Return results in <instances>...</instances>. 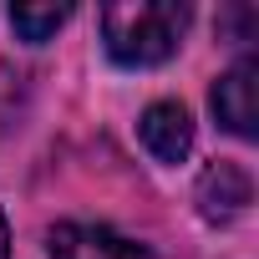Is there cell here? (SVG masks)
<instances>
[{"instance_id":"5","label":"cell","mask_w":259,"mask_h":259,"mask_svg":"<svg viewBox=\"0 0 259 259\" xmlns=\"http://www.w3.org/2000/svg\"><path fill=\"white\" fill-rule=\"evenodd\" d=\"M138 138L158 163H183L193 153V117L183 102H153L138 122Z\"/></svg>"},{"instance_id":"3","label":"cell","mask_w":259,"mask_h":259,"mask_svg":"<svg viewBox=\"0 0 259 259\" xmlns=\"http://www.w3.org/2000/svg\"><path fill=\"white\" fill-rule=\"evenodd\" d=\"M51 259H153V254L107 224H61L51 229Z\"/></svg>"},{"instance_id":"7","label":"cell","mask_w":259,"mask_h":259,"mask_svg":"<svg viewBox=\"0 0 259 259\" xmlns=\"http://www.w3.org/2000/svg\"><path fill=\"white\" fill-rule=\"evenodd\" d=\"M21 112H26V71H16L11 61H0V143L16 133Z\"/></svg>"},{"instance_id":"4","label":"cell","mask_w":259,"mask_h":259,"mask_svg":"<svg viewBox=\"0 0 259 259\" xmlns=\"http://www.w3.org/2000/svg\"><path fill=\"white\" fill-rule=\"evenodd\" d=\"M249 198H254V183H249V173L239 168V163H208L203 173H198V188H193V203H198V213L208 219V224H229V219H239L244 208H249Z\"/></svg>"},{"instance_id":"8","label":"cell","mask_w":259,"mask_h":259,"mask_svg":"<svg viewBox=\"0 0 259 259\" xmlns=\"http://www.w3.org/2000/svg\"><path fill=\"white\" fill-rule=\"evenodd\" d=\"M0 259H11V229H6V213H0Z\"/></svg>"},{"instance_id":"2","label":"cell","mask_w":259,"mask_h":259,"mask_svg":"<svg viewBox=\"0 0 259 259\" xmlns=\"http://www.w3.org/2000/svg\"><path fill=\"white\" fill-rule=\"evenodd\" d=\"M213 117L229 127L234 138H259V61L254 56H244V61H234L224 76H219V87H213Z\"/></svg>"},{"instance_id":"1","label":"cell","mask_w":259,"mask_h":259,"mask_svg":"<svg viewBox=\"0 0 259 259\" xmlns=\"http://www.w3.org/2000/svg\"><path fill=\"white\" fill-rule=\"evenodd\" d=\"M188 31V6L178 0H122L102 6V41L117 66H163Z\"/></svg>"},{"instance_id":"6","label":"cell","mask_w":259,"mask_h":259,"mask_svg":"<svg viewBox=\"0 0 259 259\" xmlns=\"http://www.w3.org/2000/svg\"><path fill=\"white\" fill-rule=\"evenodd\" d=\"M71 21V6H16L11 11V26H16V36L21 41H51L61 26Z\"/></svg>"}]
</instances>
